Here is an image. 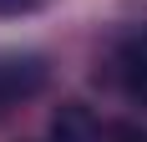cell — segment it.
<instances>
[{
    "label": "cell",
    "instance_id": "cell-1",
    "mask_svg": "<svg viewBox=\"0 0 147 142\" xmlns=\"http://www.w3.org/2000/svg\"><path fill=\"white\" fill-rule=\"evenodd\" d=\"M46 56L36 51H15V56H0V117H10L20 101H30L46 86Z\"/></svg>",
    "mask_w": 147,
    "mask_h": 142
},
{
    "label": "cell",
    "instance_id": "cell-2",
    "mask_svg": "<svg viewBox=\"0 0 147 142\" xmlns=\"http://www.w3.org/2000/svg\"><path fill=\"white\" fill-rule=\"evenodd\" d=\"M112 81L122 86V97L147 107V26L127 30L117 46H112Z\"/></svg>",
    "mask_w": 147,
    "mask_h": 142
},
{
    "label": "cell",
    "instance_id": "cell-3",
    "mask_svg": "<svg viewBox=\"0 0 147 142\" xmlns=\"http://www.w3.org/2000/svg\"><path fill=\"white\" fill-rule=\"evenodd\" d=\"M51 137H61V142H102L107 127L91 122V112L81 107V101H66V107L56 112V122H51Z\"/></svg>",
    "mask_w": 147,
    "mask_h": 142
},
{
    "label": "cell",
    "instance_id": "cell-4",
    "mask_svg": "<svg viewBox=\"0 0 147 142\" xmlns=\"http://www.w3.org/2000/svg\"><path fill=\"white\" fill-rule=\"evenodd\" d=\"M107 142H147L142 122H107Z\"/></svg>",
    "mask_w": 147,
    "mask_h": 142
},
{
    "label": "cell",
    "instance_id": "cell-5",
    "mask_svg": "<svg viewBox=\"0 0 147 142\" xmlns=\"http://www.w3.org/2000/svg\"><path fill=\"white\" fill-rule=\"evenodd\" d=\"M46 0H0V15H30V10H41Z\"/></svg>",
    "mask_w": 147,
    "mask_h": 142
},
{
    "label": "cell",
    "instance_id": "cell-6",
    "mask_svg": "<svg viewBox=\"0 0 147 142\" xmlns=\"http://www.w3.org/2000/svg\"><path fill=\"white\" fill-rule=\"evenodd\" d=\"M51 142H61V137H51Z\"/></svg>",
    "mask_w": 147,
    "mask_h": 142
}]
</instances>
